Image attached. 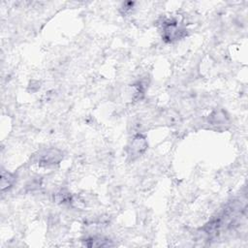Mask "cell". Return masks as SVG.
I'll list each match as a JSON object with an SVG mask.
<instances>
[{"instance_id":"cell-1","label":"cell","mask_w":248,"mask_h":248,"mask_svg":"<svg viewBox=\"0 0 248 248\" xmlns=\"http://www.w3.org/2000/svg\"><path fill=\"white\" fill-rule=\"evenodd\" d=\"M162 40L166 43H175L187 36V29L175 18H164L160 22Z\"/></svg>"},{"instance_id":"cell-2","label":"cell","mask_w":248,"mask_h":248,"mask_svg":"<svg viewBox=\"0 0 248 248\" xmlns=\"http://www.w3.org/2000/svg\"><path fill=\"white\" fill-rule=\"evenodd\" d=\"M36 162L41 167H52L55 165H58L62 158V151L57 148H48L45 149L41 152H39L38 155H36Z\"/></svg>"},{"instance_id":"cell-3","label":"cell","mask_w":248,"mask_h":248,"mask_svg":"<svg viewBox=\"0 0 248 248\" xmlns=\"http://www.w3.org/2000/svg\"><path fill=\"white\" fill-rule=\"evenodd\" d=\"M147 146L148 144H147L146 138L141 134H138L130 141L127 147V154L129 158L132 161H134L145 152V150L147 149Z\"/></svg>"},{"instance_id":"cell-4","label":"cell","mask_w":248,"mask_h":248,"mask_svg":"<svg viewBox=\"0 0 248 248\" xmlns=\"http://www.w3.org/2000/svg\"><path fill=\"white\" fill-rule=\"evenodd\" d=\"M81 241L86 247H108L113 245L111 240L102 236H89Z\"/></svg>"},{"instance_id":"cell-5","label":"cell","mask_w":248,"mask_h":248,"mask_svg":"<svg viewBox=\"0 0 248 248\" xmlns=\"http://www.w3.org/2000/svg\"><path fill=\"white\" fill-rule=\"evenodd\" d=\"M16 178V176L14 173L3 170L2 173H1V190H2V192L9 190L14 185Z\"/></svg>"},{"instance_id":"cell-6","label":"cell","mask_w":248,"mask_h":248,"mask_svg":"<svg viewBox=\"0 0 248 248\" xmlns=\"http://www.w3.org/2000/svg\"><path fill=\"white\" fill-rule=\"evenodd\" d=\"M133 6H134V3H133V2H127V3H124V4L122 5V7H121V9L124 11V12H123V14L125 15V14H127L128 12H131V10H132Z\"/></svg>"}]
</instances>
